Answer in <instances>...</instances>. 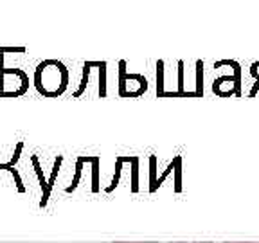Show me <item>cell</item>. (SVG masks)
Masks as SVG:
<instances>
[{"mask_svg": "<svg viewBox=\"0 0 259 243\" xmlns=\"http://www.w3.org/2000/svg\"><path fill=\"white\" fill-rule=\"evenodd\" d=\"M69 72L60 61L49 60L38 65L34 72V85L45 96H60L67 89Z\"/></svg>", "mask_w": 259, "mask_h": 243, "instance_id": "1", "label": "cell"}, {"mask_svg": "<svg viewBox=\"0 0 259 243\" xmlns=\"http://www.w3.org/2000/svg\"><path fill=\"white\" fill-rule=\"evenodd\" d=\"M171 243H210V241H171Z\"/></svg>", "mask_w": 259, "mask_h": 243, "instance_id": "2", "label": "cell"}, {"mask_svg": "<svg viewBox=\"0 0 259 243\" xmlns=\"http://www.w3.org/2000/svg\"><path fill=\"white\" fill-rule=\"evenodd\" d=\"M223 243H259V241H223Z\"/></svg>", "mask_w": 259, "mask_h": 243, "instance_id": "3", "label": "cell"}]
</instances>
